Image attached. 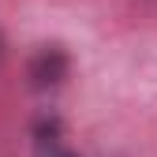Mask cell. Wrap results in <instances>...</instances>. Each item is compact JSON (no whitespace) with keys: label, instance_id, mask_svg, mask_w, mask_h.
<instances>
[{"label":"cell","instance_id":"1","mask_svg":"<svg viewBox=\"0 0 157 157\" xmlns=\"http://www.w3.org/2000/svg\"><path fill=\"white\" fill-rule=\"evenodd\" d=\"M67 75H71V56L56 45L37 49L26 64V78H30L34 90H56V86H64Z\"/></svg>","mask_w":157,"mask_h":157},{"label":"cell","instance_id":"2","mask_svg":"<svg viewBox=\"0 0 157 157\" xmlns=\"http://www.w3.org/2000/svg\"><path fill=\"white\" fill-rule=\"evenodd\" d=\"M30 135L37 139V146H52V142L64 139V120H60L56 112H41V116L30 124Z\"/></svg>","mask_w":157,"mask_h":157},{"label":"cell","instance_id":"3","mask_svg":"<svg viewBox=\"0 0 157 157\" xmlns=\"http://www.w3.org/2000/svg\"><path fill=\"white\" fill-rule=\"evenodd\" d=\"M45 157H78V153H71V150H64L60 142H52V146L45 150Z\"/></svg>","mask_w":157,"mask_h":157}]
</instances>
